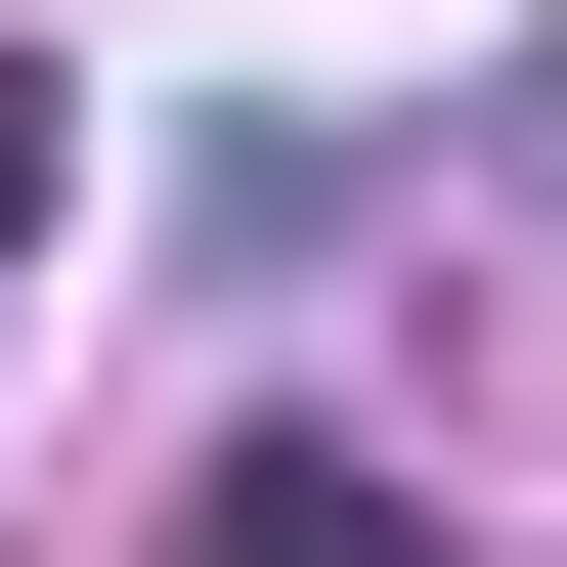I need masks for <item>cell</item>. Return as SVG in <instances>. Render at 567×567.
Here are the masks:
<instances>
[{"instance_id":"cell-2","label":"cell","mask_w":567,"mask_h":567,"mask_svg":"<svg viewBox=\"0 0 567 567\" xmlns=\"http://www.w3.org/2000/svg\"><path fill=\"white\" fill-rule=\"evenodd\" d=\"M44 218H87V87H0V262H44Z\"/></svg>"},{"instance_id":"cell-1","label":"cell","mask_w":567,"mask_h":567,"mask_svg":"<svg viewBox=\"0 0 567 567\" xmlns=\"http://www.w3.org/2000/svg\"><path fill=\"white\" fill-rule=\"evenodd\" d=\"M218 567H436V524H393V436H262V481H218Z\"/></svg>"}]
</instances>
